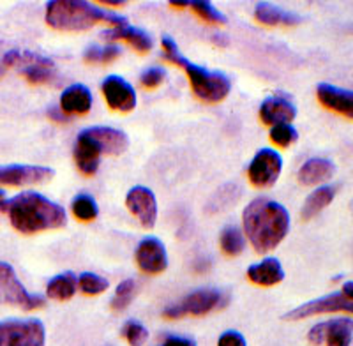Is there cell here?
<instances>
[{
  "instance_id": "6da1fadb",
  "label": "cell",
  "mask_w": 353,
  "mask_h": 346,
  "mask_svg": "<svg viewBox=\"0 0 353 346\" xmlns=\"http://www.w3.org/2000/svg\"><path fill=\"white\" fill-rule=\"evenodd\" d=\"M244 230L258 253L276 250L290 230V216L285 207L269 198H256L245 207Z\"/></svg>"
},
{
  "instance_id": "7a4b0ae2",
  "label": "cell",
  "mask_w": 353,
  "mask_h": 346,
  "mask_svg": "<svg viewBox=\"0 0 353 346\" xmlns=\"http://www.w3.org/2000/svg\"><path fill=\"white\" fill-rule=\"evenodd\" d=\"M6 212L9 214L14 230L25 235L37 234L44 230L62 228L68 223L64 209L59 203L30 191L8 200Z\"/></svg>"
},
{
  "instance_id": "3957f363",
  "label": "cell",
  "mask_w": 353,
  "mask_h": 346,
  "mask_svg": "<svg viewBox=\"0 0 353 346\" xmlns=\"http://www.w3.org/2000/svg\"><path fill=\"white\" fill-rule=\"evenodd\" d=\"M46 23L57 30L77 32L87 30L97 23H112L113 27L128 25V20L112 12L97 9L83 0H53L46 6Z\"/></svg>"
},
{
  "instance_id": "277c9868",
  "label": "cell",
  "mask_w": 353,
  "mask_h": 346,
  "mask_svg": "<svg viewBox=\"0 0 353 346\" xmlns=\"http://www.w3.org/2000/svg\"><path fill=\"white\" fill-rule=\"evenodd\" d=\"M163 50H165L166 61L173 62V64L181 65L188 73L193 92L196 97H200L205 103H219L228 96L232 83L230 78L223 73H210L207 69L200 68V65L189 62L188 59L181 55L176 45L170 37H163Z\"/></svg>"
},
{
  "instance_id": "5b68a950",
  "label": "cell",
  "mask_w": 353,
  "mask_h": 346,
  "mask_svg": "<svg viewBox=\"0 0 353 346\" xmlns=\"http://www.w3.org/2000/svg\"><path fill=\"white\" fill-rule=\"evenodd\" d=\"M0 304L18 306L21 309L32 311L44 306V297L28 294L20 279H18L14 269L9 263L0 262Z\"/></svg>"
},
{
  "instance_id": "8992f818",
  "label": "cell",
  "mask_w": 353,
  "mask_h": 346,
  "mask_svg": "<svg viewBox=\"0 0 353 346\" xmlns=\"http://www.w3.org/2000/svg\"><path fill=\"white\" fill-rule=\"evenodd\" d=\"M46 332L39 320H6L0 323V346H44Z\"/></svg>"
},
{
  "instance_id": "52a82bcc",
  "label": "cell",
  "mask_w": 353,
  "mask_h": 346,
  "mask_svg": "<svg viewBox=\"0 0 353 346\" xmlns=\"http://www.w3.org/2000/svg\"><path fill=\"white\" fill-rule=\"evenodd\" d=\"M223 304V294L212 288L207 290H198L194 294L188 295L181 302H176L173 306H168L163 311V316L168 320H179L184 316H203L212 309Z\"/></svg>"
},
{
  "instance_id": "ba28073f",
  "label": "cell",
  "mask_w": 353,
  "mask_h": 346,
  "mask_svg": "<svg viewBox=\"0 0 353 346\" xmlns=\"http://www.w3.org/2000/svg\"><path fill=\"white\" fill-rule=\"evenodd\" d=\"M283 170V159L276 150L261 149L249 165V181L256 187H270L276 184Z\"/></svg>"
},
{
  "instance_id": "9c48e42d",
  "label": "cell",
  "mask_w": 353,
  "mask_h": 346,
  "mask_svg": "<svg viewBox=\"0 0 353 346\" xmlns=\"http://www.w3.org/2000/svg\"><path fill=\"white\" fill-rule=\"evenodd\" d=\"M352 298L346 297L345 294H332L327 297L316 298V301L305 302L302 306L295 307L290 313L285 314V320H304L309 316H316L323 313H336V311H346L352 313Z\"/></svg>"
},
{
  "instance_id": "30bf717a",
  "label": "cell",
  "mask_w": 353,
  "mask_h": 346,
  "mask_svg": "<svg viewBox=\"0 0 353 346\" xmlns=\"http://www.w3.org/2000/svg\"><path fill=\"white\" fill-rule=\"evenodd\" d=\"M125 205H128L129 212L138 218V221L145 226V228H152L156 225L157 219V201L152 191L143 185H137L125 196Z\"/></svg>"
},
{
  "instance_id": "8fae6325",
  "label": "cell",
  "mask_w": 353,
  "mask_h": 346,
  "mask_svg": "<svg viewBox=\"0 0 353 346\" xmlns=\"http://www.w3.org/2000/svg\"><path fill=\"white\" fill-rule=\"evenodd\" d=\"M101 89L108 106L115 112H131L137 106V92L124 78L108 77L103 81Z\"/></svg>"
},
{
  "instance_id": "7c38bea8",
  "label": "cell",
  "mask_w": 353,
  "mask_h": 346,
  "mask_svg": "<svg viewBox=\"0 0 353 346\" xmlns=\"http://www.w3.org/2000/svg\"><path fill=\"white\" fill-rule=\"evenodd\" d=\"M53 170L46 166L30 165H11L8 168H0V184L6 185H27L41 184L53 177Z\"/></svg>"
},
{
  "instance_id": "4fadbf2b",
  "label": "cell",
  "mask_w": 353,
  "mask_h": 346,
  "mask_svg": "<svg viewBox=\"0 0 353 346\" xmlns=\"http://www.w3.org/2000/svg\"><path fill=\"white\" fill-rule=\"evenodd\" d=\"M137 263L145 274H161L168 267V256L163 242L156 237L143 238L137 250Z\"/></svg>"
},
{
  "instance_id": "5bb4252c",
  "label": "cell",
  "mask_w": 353,
  "mask_h": 346,
  "mask_svg": "<svg viewBox=\"0 0 353 346\" xmlns=\"http://www.w3.org/2000/svg\"><path fill=\"white\" fill-rule=\"evenodd\" d=\"M295 117H297V108L292 103V99L283 92L265 99L260 106L261 122L269 125L288 124Z\"/></svg>"
},
{
  "instance_id": "9a60e30c",
  "label": "cell",
  "mask_w": 353,
  "mask_h": 346,
  "mask_svg": "<svg viewBox=\"0 0 353 346\" xmlns=\"http://www.w3.org/2000/svg\"><path fill=\"white\" fill-rule=\"evenodd\" d=\"M316 96L325 108L341 113L346 119L353 117V96L350 90L339 89V87L329 83H320L316 89Z\"/></svg>"
},
{
  "instance_id": "2e32d148",
  "label": "cell",
  "mask_w": 353,
  "mask_h": 346,
  "mask_svg": "<svg viewBox=\"0 0 353 346\" xmlns=\"http://www.w3.org/2000/svg\"><path fill=\"white\" fill-rule=\"evenodd\" d=\"M101 149L92 138L88 136L87 131H81L74 145V161L83 175H94L99 168Z\"/></svg>"
},
{
  "instance_id": "e0dca14e",
  "label": "cell",
  "mask_w": 353,
  "mask_h": 346,
  "mask_svg": "<svg viewBox=\"0 0 353 346\" xmlns=\"http://www.w3.org/2000/svg\"><path fill=\"white\" fill-rule=\"evenodd\" d=\"M87 134L96 141L97 145H99L101 152L106 154H122L128 150L129 147V140L122 131L113 128H90L85 129Z\"/></svg>"
},
{
  "instance_id": "ac0fdd59",
  "label": "cell",
  "mask_w": 353,
  "mask_h": 346,
  "mask_svg": "<svg viewBox=\"0 0 353 346\" xmlns=\"http://www.w3.org/2000/svg\"><path fill=\"white\" fill-rule=\"evenodd\" d=\"M92 108V94L85 85L74 83L61 96V110L65 115H83Z\"/></svg>"
},
{
  "instance_id": "d6986e66",
  "label": "cell",
  "mask_w": 353,
  "mask_h": 346,
  "mask_svg": "<svg viewBox=\"0 0 353 346\" xmlns=\"http://www.w3.org/2000/svg\"><path fill=\"white\" fill-rule=\"evenodd\" d=\"M248 278L258 286H274L285 279V270L276 258H267L261 263L249 267Z\"/></svg>"
},
{
  "instance_id": "ffe728a7",
  "label": "cell",
  "mask_w": 353,
  "mask_h": 346,
  "mask_svg": "<svg viewBox=\"0 0 353 346\" xmlns=\"http://www.w3.org/2000/svg\"><path fill=\"white\" fill-rule=\"evenodd\" d=\"M336 173V166L330 159H323V157H313L302 165L299 170V181L305 185H314L318 182H325L332 179Z\"/></svg>"
},
{
  "instance_id": "44dd1931",
  "label": "cell",
  "mask_w": 353,
  "mask_h": 346,
  "mask_svg": "<svg viewBox=\"0 0 353 346\" xmlns=\"http://www.w3.org/2000/svg\"><path fill=\"white\" fill-rule=\"evenodd\" d=\"M103 37H106V39H112V41H115V39L128 41L129 45L134 46V48L141 53L149 52L154 45L152 37H150L149 34L143 32V30H140V28L129 27V25L113 27L112 30H106V32L103 34Z\"/></svg>"
},
{
  "instance_id": "7402d4cb",
  "label": "cell",
  "mask_w": 353,
  "mask_h": 346,
  "mask_svg": "<svg viewBox=\"0 0 353 346\" xmlns=\"http://www.w3.org/2000/svg\"><path fill=\"white\" fill-rule=\"evenodd\" d=\"M254 18H256L260 23L269 25H299L301 23V17L293 14V12L283 11L279 8H274V6L267 4V2H261L256 6V11H254Z\"/></svg>"
},
{
  "instance_id": "603a6c76",
  "label": "cell",
  "mask_w": 353,
  "mask_h": 346,
  "mask_svg": "<svg viewBox=\"0 0 353 346\" xmlns=\"http://www.w3.org/2000/svg\"><path fill=\"white\" fill-rule=\"evenodd\" d=\"M78 288V278L72 272H64L59 274L46 286V294L53 301H69V298L74 297Z\"/></svg>"
},
{
  "instance_id": "cb8c5ba5",
  "label": "cell",
  "mask_w": 353,
  "mask_h": 346,
  "mask_svg": "<svg viewBox=\"0 0 353 346\" xmlns=\"http://www.w3.org/2000/svg\"><path fill=\"white\" fill-rule=\"evenodd\" d=\"M334 196H336V187H332V185H323V187H318L316 191H313L304 203L302 219H304V221L313 219L316 214H320L321 210L329 205L330 201L334 200Z\"/></svg>"
},
{
  "instance_id": "d4e9b609",
  "label": "cell",
  "mask_w": 353,
  "mask_h": 346,
  "mask_svg": "<svg viewBox=\"0 0 353 346\" xmlns=\"http://www.w3.org/2000/svg\"><path fill=\"white\" fill-rule=\"evenodd\" d=\"M353 325L350 318H337L334 322H327L325 339L327 346H350L352 345Z\"/></svg>"
},
{
  "instance_id": "484cf974",
  "label": "cell",
  "mask_w": 353,
  "mask_h": 346,
  "mask_svg": "<svg viewBox=\"0 0 353 346\" xmlns=\"http://www.w3.org/2000/svg\"><path fill=\"white\" fill-rule=\"evenodd\" d=\"M71 210L74 214V218H78L80 221H92V219L97 218V214H99L96 200L92 196H88V194H78L72 200Z\"/></svg>"
},
{
  "instance_id": "4316f807",
  "label": "cell",
  "mask_w": 353,
  "mask_h": 346,
  "mask_svg": "<svg viewBox=\"0 0 353 346\" xmlns=\"http://www.w3.org/2000/svg\"><path fill=\"white\" fill-rule=\"evenodd\" d=\"M221 247L228 256H237L244 251V235L235 226H228L221 234Z\"/></svg>"
},
{
  "instance_id": "83f0119b",
  "label": "cell",
  "mask_w": 353,
  "mask_h": 346,
  "mask_svg": "<svg viewBox=\"0 0 353 346\" xmlns=\"http://www.w3.org/2000/svg\"><path fill=\"white\" fill-rule=\"evenodd\" d=\"M78 285H80V290L87 295H99L108 290V281L92 272L81 274L78 278Z\"/></svg>"
},
{
  "instance_id": "f1b7e54d",
  "label": "cell",
  "mask_w": 353,
  "mask_h": 346,
  "mask_svg": "<svg viewBox=\"0 0 353 346\" xmlns=\"http://www.w3.org/2000/svg\"><path fill=\"white\" fill-rule=\"evenodd\" d=\"M134 288H137V285L132 279H125L117 286V292L112 298L113 311H124L131 304L132 297H134Z\"/></svg>"
},
{
  "instance_id": "f546056e",
  "label": "cell",
  "mask_w": 353,
  "mask_h": 346,
  "mask_svg": "<svg viewBox=\"0 0 353 346\" xmlns=\"http://www.w3.org/2000/svg\"><path fill=\"white\" fill-rule=\"evenodd\" d=\"M122 50L117 48V46H106V48H99V46H92L85 52L83 59L88 64H108V62H113L117 57L121 55Z\"/></svg>"
},
{
  "instance_id": "4dcf8cb0",
  "label": "cell",
  "mask_w": 353,
  "mask_h": 346,
  "mask_svg": "<svg viewBox=\"0 0 353 346\" xmlns=\"http://www.w3.org/2000/svg\"><path fill=\"white\" fill-rule=\"evenodd\" d=\"M188 8L193 9L198 17L203 21H207V23H226L225 14H221L210 2H188Z\"/></svg>"
},
{
  "instance_id": "1f68e13d",
  "label": "cell",
  "mask_w": 353,
  "mask_h": 346,
  "mask_svg": "<svg viewBox=\"0 0 353 346\" xmlns=\"http://www.w3.org/2000/svg\"><path fill=\"white\" fill-rule=\"evenodd\" d=\"M299 138L297 129L292 128L290 124H277L274 125L272 131H270V140L272 143H276L277 147H290L292 143H295Z\"/></svg>"
},
{
  "instance_id": "d6a6232c",
  "label": "cell",
  "mask_w": 353,
  "mask_h": 346,
  "mask_svg": "<svg viewBox=\"0 0 353 346\" xmlns=\"http://www.w3.org/2000/svg\"><path fill=\"white\" fill-rule=\"evenodd\" d=\"M122 336L128 339L131 346H143L149 339V330L138 322H128L122 329Z\"/></svg>"
},
{
  "instance_id": "836d02e7",
  "label": "cell",
  "mask_w": 353,
  "mask_h": 346,
  "mask_svg": "<svg viewBox=\"0 0 353 346\" xmlns=\"http://www.w3.org/2000/svg\"><path fill=\"white\" fill-rule=\"evenodd\" d=\"M140 80L145 89H156L165 80V71L161 68H150L141 74Z\"/></svg>"
},
{
  "instance_id": "e575fe53",
  "label": "cell",
  "mask_w": 353,
  "mask_h": 346,
  "mask_svg": "<svg viewBox=\"0 0 353 346\" xmlns=\"http://www.w3.org/2000/svg\"><path fill=\"white\" fill-rule=\"evenodd\" d=\"M217 346H245V339L244 336L235 332V330H228V332L221 336Z\"/></svg>"
},
{
  "instance_id": "d590c367",
  "label": "cell",
  "mask_w": 353,
  "mask_h": 346,
  "mask_svg": "<svg viewBox=\"0 0 353 346\" xmlns=\"http://www.w3.org/2000/svg\"><path fill=\"white\" fill-rule=\"evenodd\" d=\"M325 329H327V322L314 325L313 329L309 330V334H307L309 343H311L313 346L323 345V339H325Z\"/></svg>"
},
{
  "instance_id": "8d00e7d4",
  "label": "cell",
  "mask_w": 353,
  "mask_h": 346,
  "mask_svg": "<svg viewBox=\"0 0 353 346\" xmlns=\"http://www.w3.org/2000/svg\"><path fill=\"white\" fill-rule=\"evenodd\" d=\"M163 346H196V343L189 338H179V336H170Z\"/></svg>"
},
{
  "instance_id": "74e56055",
  "label": "cell",
  "mask_w": 353,
  "mask_h": 346,
  "mask_svg": "<svg viewBox=\"0 0 353 346\" xmlns=\"http://www.w3.org/2000/svg\"><path fill=\"white\" fill-rule=\"evenodd\" d=\"M48 115H50V119H53V121H57V122H68L69 121V117H68V115H65L64 112H62L61 108L50 110Z\"/></svg>"
},
{
  "instance_id": "f35d334b",
  "label": "cell",
  "mask_w": 353,
  "mask_h": 346,
  "mask_svg": "<svg viewBox=\"0 0 353 346\" xmlns=\"http://www.w3.org/2000/svg\"><path fill=\"white\" fill-rule=\"evenodd\" d=\"M103 6H108V8H122L125 4L124 0H105V2H101Z\"/></svg>"
},
{
  "instance_id": "ab89813d",
  "label": "cell",
  "mask_w": 353,
  "mask_h": 346,
  "mask_svg": "<svg viewBox=\"0 0 353 346\" xmlns=\"http://www.w3.org/2000/svg\"><path fill=\"white\" fill-rule=\"evenodd\" d=\"M352 290H353V283L352 281H348L345 286H343V294H345L348 298H352V294H353Z\"/></svg>"
},
{
  "instance_id": "60d3db41",
  "label": "cell",
  "mask_w": 353,
  "mask_h": 346,
  "mask_svg": "<svg viewBox=\"0 0 353 346\" xmlns=\"http://www.w3.org/2000/svg\"><path fill=\"white\" fill-rule=\"evenodd\" d=\"M4 74V65H0V77Z\"/></svg>"
}]
</instances>
